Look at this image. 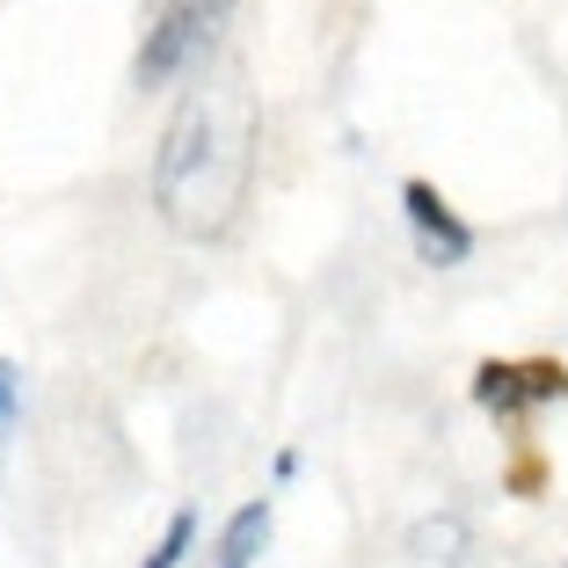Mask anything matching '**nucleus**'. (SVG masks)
<instances>
[{"label": "nucleus", "instance_id": "obj_2", "mask_svg": "<svg viewBox=\"0 0 568 568\" xmlns=\"http://www.w3.org/2000/svg\"><path fill=\"white\" fill-rule=\"evenodd\" d=\"M226 22H234V0H146V16H139L132 81L139 88L183 81L190 67H204V59L219 51Z\"/></svg>", "mask_w": 568, "mask_h": 568}, {"label": "nucleus", "instance_id": "obj_5", "mask_svg": "<svg viewBox=\"0 0 568 568\" xmlns=\"http://www.w3.org/2000/svg\"><path fill=\"white\" fill-rule=\"evenodd\" d=\"M263 539H270V496H255V503H241L234 518H226V532H219V568H255Z\"/></svg>", "mask_w": 568, "mask_h": 568}, {"label": "nucleus", "instance_id": "obj_4", "mask_svg": "<svg viewBox=\"0 0 568 568\" xmlns=\"http://www.w3.org/2000/svg\"><path fill=\"white\" fill-rule=\"evenodd\" d=\"M402 212H408V226H416L423 255H430L437 270H452V263H467V255H474V226L452 212L423 175H416V183H402Z\"/></svg>", "mask_w": 568, "mask_h": 568}, {"label": "nucleus", "instance_id": "obj_8", "mask_svg": "<svg viewBox=\"0 0 568 568\" xmlns=\"http://www.w3.org/2000/svg\"><path fill=\"white\" fill-rule=\"evenodd\" d=\"M16 408H22V372L0 357V430H16Z\"/></svg>", "mask_w": 568, "mask_h": 568}, {"label": "nucleus", "instance_id": "obj_7", "mask_svg": "<svg viewBox=\"0 0 568 568\" xmlns=\"http://www.w3.org/2000/svg\"><path fill=\"white\" fill-rule=\"evenodd\" d=\"M539 481H547V459H539V452H518V459H510V496H539Z\"/></svg>", "mask_w": 568, "mask_h": 568}, {"label": "nucleus", "instance_id": "obj_3", "mask_svg": "<svg viewBox=\"0 0 568 568\" xmlns=\"http://www.w3.org/2000/svg\"><path fill=\"white\" fill-rule=\"evenodd\" d=\"M474 402L488 416H525L539 402H568V365H554V357H488L474 372Z\"/></svg>", "mask_w": 568, "mask_h": 568}, {"label": "nucleus", "instance_id": "obj_6", "mask_svg": "<svg viewBox=\"0 0 568 568\" xmlns=\"http://www.w3.org/2000/svg\"><path fill=\"white\" fill-rule=\"evenodd\" d=\"M190 539H197V510H175V518H168V532H161V547L146 554V568H175L190 554Z\"/></svg>", "mask_w": 568, "mask_h": 568}, {"label": "nucleus", "instance_id": "obj_1", "mask_svg": "<svg viewBox=\"0 0 568 568\" xmlns=\"http://www.w3.org/2000/svg\"><path fill=\"white\" fill-rule=\"evenodd\" d=\"M255 183V88L226 59L183 95L153 153V212L183 241H219Z\"/></svg>", "mask_w": 568, "mask_h": 568}]
</instances>
